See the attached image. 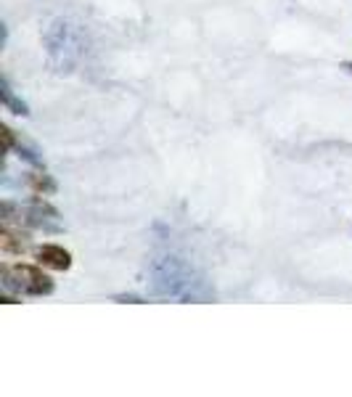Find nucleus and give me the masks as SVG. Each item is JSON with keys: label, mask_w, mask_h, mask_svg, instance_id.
Instances as JSON below:
<instances>
[{"label": "nucleus", "mask_w": 352, "mask_h": 397, "mask_svg": "<svg viewBox=\"0 0 352 397\" xmlns=\"http://www.w3.org/2000/svg\"><path fill=\"white\" fill-rule=\"evenodd\" d=\"M154 284L161 297L172 299H201L204 291H196L199 281H193L191 265H186L181 257H164L154 268Z\"/></svg>", "instance_id": "nucleus-1"}, {"label": "nucleus", "mask_w": 352, "mask_h": 397, "mask_svg": "<svg viewBox=\"0 0 352 397\" xmlns=\"http://www.w3.org/2000/svg\"><path fill=\"white\" fill-rule=\"evenodd\" d=\"M0 284L6 291H13L19 297H48L56 289L53 278L42 270V265H27V262H16L0 265Z\"/></svg>", "instance_id": "nucleus-2"}, {"label": "nucleus", "mask_w": 352, "mask_h": 397, "mask_svg": "<svg viewBox=\"0 0 352 397\" xmlns=\"http://www.w3.org/2000/svg\"><path fill=\"white\" fill-rule=\"evenodd\" d=\"M16 220H19V225L45 230V233H59V230H64L59 209L53 207V204H48L45 196H35L30 204L19 207V218Z\"/></svg>", "instance_id": "nucleus-3"}, {"label": "nucleus", "mask_w": 352, "mask_h": 397, "mask_svg": "<svg viewBox=\"0 0 352 397\" xmlns=\"http://www.w3.org/2000/svg\"><path fill=\"white\" fill-rule=\"evenodd\" d=\"M30 247H32V238L27 230H21V225L13 228L11 223H3V228H0V252L6 257H21Z\"/></svg>", "instance_id": "nucleus-4"}, {"label": "nucleus", "mask_w": 352, "mask_h": 397, "mask_svg": "<svg viewBox=\"0 0 352 397\" xmlns=\"http://www.w3.org/2000/svg\"><path fill=\"white\" fill-rule=\"evenodd\" d=\"M35 259L38 265L50 270H69L72 268V255L59 244H42L35 249Z\"/></svg>", "instance_id": "nucleus-5"}, {"label": "nucleus", "mask_w": 352, "mask_h": 397, "mask_svg": "<svg viewBox=\"0 0 352 397\" xmlns=\"http://www.w3.org/2000/svg\"><path fill=\"white\" fill-rule=\"evenodd\" d=\"M27 186L35 196H53L56 194V180L50 178L48 172H40V169L27 175Z\"/></svg>", "instance_id": "nucleus-6"}, {"label": "nucleus", "mask_w": 352, "mask_h": 397, "mask_svg": "<svg viewBox=\"0 0 352 397\" xmlns=\"http://www.w3.org/2000/svg\"><path fill=\"white\" fill-rule=\"evenodd\" d=\"M0 93H3V106H6V111H11V114H19V117H30V106H27L21 99L13 96L8 77H3V82H0Z\"/></svg>", "instance_id": "nucleus-7"}, {"label": "nucleus", "mask_w": 352, "mask_h": 397, "mask_svg": "<svg viewBox=\"0 0 352 397\" xmlns=\"http://www.w3.org/2000/svg\"><path fill=\"white\" fill-rule=\"evenodd\" d=\"M117 302H132V305H141L143 299L141 297H135V294H125V297H114Z\"/></svg>", "instance_id": "nucleus-8"}, {"label": "nucleus", "mask_w": 352, "mask_h": 397, "mask_svg": "<svg viewBox=\"0 0 352 397\" xmlns=\"http://www.w3.org/2000/svg\"><path fill=\"white\" fill-rule=\"evenodd\" d=\"M344 67H347V69H350V72H352V61H347V64H344Z\"/></svg>", "instance_id": "nucleus-9"}]
</instances>
